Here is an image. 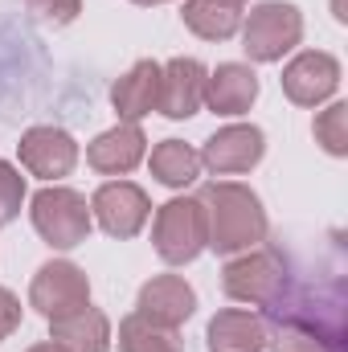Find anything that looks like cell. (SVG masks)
I'll return each mask as SVG.
<instances>
[{
    "instance_id": "obj_1",
    "label": "cell",
    "mask_w": 348,
    "mask_h": 352,
    "mask_svg": "<svg viewBox=\"0 0 348 352\" xmlns=\"http://www.w3.org/2000/svg\"><path fill=\"white\" fill-rule=\"evenodd\" d=\"M197 201L205 209V234H209L205 250L242 254L266 238V209L254 188H246L238 180H209L197 192Z\"/></svg>"
},
{
    "instance_id": "obj_2",
    "label": "cell",
    "mask_w": 348,
    "mask_h": 352,
    "mask_svg": "<svg viewBox=\"0 0 348 352\" xmlns=\"http://www.w3.org/2000/svg\"><path fill=\"white\" fill-rule=\"evenodd\" d=\"M29 217H33V230L41 234V242L54 246V250L83 246L90 238V230H94L87 197L78 188H66V184H45L41 192H33Z\"/></svg>"
},
{
    "instance_id": "obj_3",
    "label": "cell",
    "mask_w": 348,
    "mask_h": 352,
    "mask_svg": "<svg viewBox=\"0 0 348 352\" xmlns=\"http://www.w3.org/2000/svg\"><path fill=\"white\" fill-rule=\"evenodd\" d=\"M287 258L270 246L242 250V258H230L221 270V287L230 299L250 307H279L287 295Z\"/></svg>"
},
{
    "instance_id": "obj_4",
    "label": "cell",
    "mask_w": 348,
    "mask_h": 352,
    "mask_svg": "<svg viewBox=\"0 0 348 352\" xmlns=\"http://www.w3.org/2000/svg\"><path fill=\"white\" fill-rule=\"evenodd\" d=\"M152 246L156 254L168 266H184L193 263L205 246H209V234H205V209L197 197H173L156 209V221H152Z\"/></svg>"
},
{
    "instance_id": "obj_5",
    "label": "cell",
    "mask_w": 348,
    "mask_h": 352,
    "mask_svg": "<svg viewBox=\"0 0 348 352\" xmlns=\"http://www.w3.org/2000/svg\"><path fill=\"white\" fill-rule=\"evenodd\" d=\"M299 41H303V12L283 0H266L250 8L242 25V50L250 62H283V54H291Z\"/></svg>"
},
{
    "instance_id": "obj_6",
    "label": "cell",
    "mask_w": 348,
    "mask_h": 352,
    "mask_svg": "<svg viewBox=\"0 0 348 352\" xmlns=\"http://www.w3.org/2000/svg\"><path fill=\"white\" fill-rule=\"evenodd\" d=\"M87 303H90V278L83 274V266L66 263V258L45 263L33 274V283H29V307L41 311L45 320L74 316Z\"/></svg>"
},
{
    "instance_id": "obj_7",
    "label": "cell",
    "mask_w": 348,
    "mask_h": 352,
    "mask_svg": "<svg viewBox=\"0 0 348 352\" xmlns=\"http://www.w3.org/2000/svg\"><path fill=\"white\" fill-rule=\"evenodd\" d=\"M90 217L102 226V234H111V238H135L144 226H148V217H152V201H148V192L140 188V184H131V180H107V184H98L94 188V197H90Z\"/></svg>"
},
{
    "instance_id": "obj_8",
    "label": "cell",
    "mask_w": 348,
    "mask_h": 352,
    "mask_svg": "<svg viewBox=\"0 0 348 352\" xmlns=\"http://www.w3.org/2000/svg\"><path fill=\"white\" fill-rule=\"evenodd\" d=\"M197 156H201V168H209L213 176L250 173V168H259L262 156H266V135L254 123H230V127L213 131Z\"/></svg>"
},
{
    "instance_id": "obj_9",
    "label": "cell",
    "mask_w": 348,
    "mask_h": 352,
    "mask_svg": "<svg viewBox=\"0 0 348 352\" xmlns=\"http://www.w3.org/2000/svg\"><path fill=\"white\" fill-rule=\"evenodd\" d=\"M17 156H21V168L29 176H41V180H62V176L74 173L78 164V144L70 131L62 127H29L17 144Z\"/></svg>"
},
{
    "instance_id": "obj_10",
    "label": "cell",
    "mask_w": 348,
    "mask_h": 352,
    "mask_svg": "<svg viewBox=\"0 0 348 352\" xmlns=\"http://www.w3.org/2000/svg\"><path fill=\"white\" fill-rule=\"evenodd\" d=\"M340 87V62L324 50H303L283 66V94L295 107H320Z\"/></svg>"
},
{
    "instance_id": "obj_11",
    "label": "cell",
    "mask_w": 348,
    "mask_h": 352,
    "mask_svg": "<svg viewBox=\"0 0 348 352\" xmlns=\"http://www.w3.org/2000/svg\"><path fill=\"white\" fill-rule=\"evenodd\" d=\"M205 78L209 70L197 58H173L160 66V102L156 111L164 119H193L205 107Z\"/></svg>"
},
{
    "instance_id": "obj_12",
    "label": "cell",
    "mask_w": 348,
    "mask_h": 352,
    "mask_svg": "<svg viewBox=\"0 0 348 352\" xmlns=\"http://www.w3.org/2000/svg\"><path fill=\"white\" fill-rule=\"evenodd\" d=\"M135 311L152 324H164V328H180L193 311H197V291L180 278V274H156L140 287V299H135Z\"/></svg>"
},
{
    "instance_id": "obj_13",
    "label": "cell",
    "mask_w": 348,
    "mask_h": 352,
    "mask_svg": "<svg viewBox=\"0 0 348 352\" xmlns=\"http://www.w3.org/2000/svg\"><path fill=\"white\" fill-rule=\"evenodd\" d=\"M144 156H148V135L140 131V123H115L87 148V164L102 176H127L144 164Z\"/></svg>"
},
{
    "instance_id": "obj_14",
    "label": "cell",
    "mask_w": 348,
    "mask_h": 352,
    "mask_svg": "<svg viewBox=\"0 0 348 352\" xmlns=\"http://www.w3.org/2000/svg\"><path fill=\"white\" fill-rule=\"evenodd\" d=\"M259 98V74L242 62H221L205 78V107L213 115H246Z\"/></svg>"
},
{
    "instance_id": "obj_15",
    "label": "cell",
    "mask_w": 348,
    "mask_h": 352,
    "mask_svg": "<svg viewBox=\"0 0 348 352\" xmlns=\"http://www.w3.org/2000/svg\"><path fill=\"white\" fill-rule=\"evenodd\" d=\"M111 102H115L119 123H140V119H148V115L156 111V102H160V62H152V58L135 62V66L111 87Z\"/></svg>"
},
{
    "instance_id": "obj_16",
    "label": "cell",
    "mask_w": 348,
    "mask_h": 352,
    "mask_svg": "<svg viewBox=\"0 0 348 352\" xmlns=\"http://www.w3.org/2000/svg\"><path fill=\"white\" fill-rule=\"evenodd\" d=\"M209 352H266L270 344V332H266V320L254 311H242V307H230V311H217L209 320Z\"/></svg>"
},
{
    "instance_id": "obj_17",
    "label": "cell",
    "mask_w": 348,
    "mask_h": 352,
    "mask_svg": "<svg viewBox=\"0 0 348 352\" xmlns=\"http://www.w3.org/2000/svg\"><path fill=\"white\" fill-rule=\"evenodd\" d=\"M50 340L62 344L66 352H107L111 349V320L98 311V307H83L74 316H62V320H50Z\"/></svg>"
},
{
    "instance_id": "obj_18",
    "label": "cell",
    "mask_w": 348,
    "mask_h": 352,
    "mask_svg": "<svg viewBox=\"0 0 348 352\" xmlns=\"http://www.w3.org/2000/svg\"><path fill=\"white\" fill-rule=\"evenodd\" d=\"M180 21L205 41H230L242 29V4H230V0H184Z\"/></svg>"
},
{
    "instance_id": "obj_19",
    "label": "cell",
    "mask_w": 348,
    "mask_h": 352,
    "mask_svg": "<svg viewBox=\"0 0 348 352\" xmlns=\"http://www.w3.org/2000/svg\"><path fill=\"white\" fill-rule=\"evenodd\" d=\"M148 168H152V176H156L164 188H188V184L201 176V156H197V148H188L184 140H164V144L152 148Z\"/></svg>"
},
{
    "instance_id": "obj_20",
    "label": "cell",
    "mask_w": 348,
    "mask_h": 352,
    "mask_svg": "<svg viewBox=\"0 0 348 352\" xmlns=\"http://www.w3.org/2000/svg\"><path fill=\"white\" fill-rule=\"evenodd\" d=\"M119 352H184V344H180L176 328L152 324L140 311H131L119 320Z\"/></svg>"
},
{
    "instance_id": "obj_21",
    "label": "cell",
    "mask_w": 348,
    "mask_h": 352,
    "mask_svg": "<svg viewBox=\"0 0 348 352\" xmlns=\"http://www.w3.org/2000/svg\"><path fill=\"white\" fill-rule=\"evenodd\" d=\"M316 144H324L328 156H348V102H332L316 119Z\"/></svg>"
},
{
    "instance_id": "obj_22",
    "label": "cell",
    "mask_w": 348,
    "mask_h": 352,
    "mask_svg": "<svg viewBox=\"0 0 348 352\" xmlns=\"http://www.w3.org/2000/svg\"><path fill=\"white\" fill-rule=\"evenodd\" d=\"M274 352H336V340H328L316 324L303 320H287V328L279 332Z\"/></svg>"
},
{
    "instance_id": "obj_23",
    "label": "cell",
    "mask_w": 348,
    "mask_h": 352,
    "mask_svg": "<svg viewBox=\"0 0 348 352\" xmlns=\"http://www.w3.org/2000/svg\"><path fill=\"white\" fill-rule=\"evenodd\" d=\"M21 201H25V176H21V168H12L8 160H0V226L17 221Z\"/></svg>"
},
{
    "instance_id": "obj_24",
    "label": "cell",
    "mask_w": 348,
    "mask_h": 352,
    "mask_svg": "<svg viewBox=\"0 0 348 352\" xmlns=\"http://www.w3.org/2000/svg\"><path fill=\"white\" fill-rule=\"evenodd\" d=\"M29 12H37L45 25H70L83 12V0H25Z\"/></svg>"
},
{
    "instance_id": "obj_25",
    "label": "cell",
    "mask_w": 348,
    "mask_h": 352,
    "mask_svg": "<svg viewBox=\"0 0 348 352\" xmlns=\"http://www.w3.org/2000/svg\"><path fill=\"white\" fill-rule=\"evenodd\" d=\"M17 324H21V299H17L8 287H0V340L12 336Z\"/></svg>"
},
{
    "instance_id": "obj_26",
    "label": "cell",
    "mask_w": 348,
    "mask_h": 352,
    "mask_svg": "<svg viewBox=\"0 0 348 352\" xmlns=\"http://www.w3.org/2000/svg\"><path fill=\"white\" fill-rule=\"evenodd\" d=\"M25 352H66V349L54 344V340H45V344H33V349H25Z\"/></svg>"
},
{
    "instance_id": "obj_27",
    "label": "cell",
    "mask_w": 348,
    "mask_h": 352,
    "mask_svg": "<svg viewBox=\"0 0 348 352\" xmlns=\"http://www.w3.org/2000/svg\"><path fill=\"white\" fill-rule=\"evenodd\" d=\"M131 4H144V8H152V4H164V0H131Z\"/></svg>"
},
{
    "instance_id": "obj_28",
    "label": "cell",
    "mask_w": 348,
    "mask_h": 352,
    "mask_svg": "<svg viewBox=\"0 0 348 352\" xmlns=\"http://www.w3.org/2000/svg\"><path fill=\"white\" fill-rule=\"evenodd\" d=\"M230 4H246V0H230Z\"/></svg>"
}]
</instances>
